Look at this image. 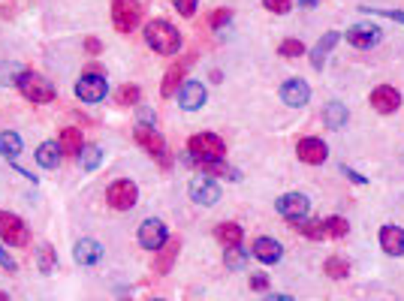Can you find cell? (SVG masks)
I'll use <instances>...</instances> for the list:
<instances>
[{
  "label": "cell",
  "mask_w": 404,
  "mask_h": 301,
  "mask_svg": "<svg viewBox=\"0 0 404 301\" xmlns=\"http://www.w3.org/2000/svg\"><path fill=\"white\" fill-rule=\"evenodd\" d=\"M145 43L154 48L157 55H175L178 48H181V37H178V30L172 28L169 21H148L145 24Z\"/></svg>",
  "instance_id": "cell-1"
},
{
  "label": "cell",
  "mask_w": 404,
  "mask_h": 301,
  "mask_svg": "<svg viewBox=\"0 0 404 301\" xmlns=\"http://www.w3.org/2000/svg\"><path fill=\"white\" fill-rule=\"evenodd\" d=\"M187 150H191V157L200 163H220L227 154V145H224V139L214 136V133H200V136L191 139Z\"/></svg>",
  "instance_id": "cell-2"
},
{
  "label": "cell",
  "mask_w": 404,
  "mask_h": 301,
  "mask_svg": "<svg viewBox=\"0 0 404 301\" xmlns=\"http://www.w3.org/2000/svg\"><path fill=\"white\" fill-rule=\"evenodd\" d=\"M142 19L139 0H112V24L118 33H130Z\"/></svg>",
  "instance_id": "cell-3"
},
{
  "label": "cell",
  "mask_w": 404,
  "mask_h": 301,
  "mask_svg": "<svg viewBox=\"0 0 404 301\" xmlns=\"http://www.w3.org/2000/svg\"><path fill=\"white\" fill-rule=\"evenodd\" d=\"M19 88L30 103H52L55 99V85L48 79H43V75H37V72H24Z\"/></svg>",
  "instance_id": "cell-4"
},
{
  "label": "cell",
  "mask_w": 404,
  "mask_h": 301,
  "mask_svg": "<svg viewBox=\"0 0 404 301\" xmlns=\"http://www.w3.org/2000/svg\"><path fill=\"white\" fill-rule=\"evenodd\" d=\"M0 241H10L12 247H24L30 241V232L24 226L21 217H15L10 211H0Z\"/></svg>",
  "instance_id": "cell-5"
},
{
  "label": "cell",
  "mask_w": 404,
  "mask_h": 301,
  "mask_svg": "<svg viewBox=\"0 0 404 301\" xmlns=\"http://www.w3.org/2000/svg\"><path fill=\"white\" fill-rule=\"evenodd\" d=\"M106 199H109V205L118 208V211H130L139 199V190L133 181H115L112 187L106 190Z\"/></svg>",
  "instance_id": "cell-6"
},
{
  "label": "cell",
  "mask_w": 404,
  "mask_h": 301,
  "mask_svg": "<svg viewBox=\"0 0 404 301\" xmlns=\"http://www.w3.org/2000/svg\"><path fill=\"white\" fill-rule=\"evenodd\" d=\"M191 199H193L196 205H205V208L218 205V199H220V184L211 181V178H205V175H196V178L191 181Z\"/></svg>",
  "instance_id": "cell-7"
},
{
  "label": "cell",
  "mask_w": 404,
  "mask_h": 301,
  "mask_svg": "<svg viewBox=\"0 0 404 301\" xmlns=\"http://www.w3.org/2000/svg\"><path fill=\"white\" fill-rule=\"evenodd\" d=\"M106 90H109V85H106L103 75H81L76 81V97L81 103H100L106 97Z\"/></svg>",
  "instance_id": "cell-8"
},
{
  "label": "cell",
  "mask_w": 404,
  "mask_h": 301,
  "mask_svg": "<svg viewBox=\"0 0 404 301\" xmlns=\"http://www.w3.org/2000/svg\"><path fill=\"white\" fill-rule=\"evenodd\" d=\"M308 211H311V202L302 193H284L278 199V214L287 217V220H302V217H308Z\"/></svg>",
  "instance_id": "cell-9"
},
{
  "label": "cell",
  "mask_w": 404,
  "mask_h": 301,
  "mask_svg": "<svg viewBox=\"0 0 404 301\" xmlns=\"http://www.w3.org/2000/svg\"><path fill=\"white\" fill-rule=\"evenodd\" d=\"M139 244H142L145 250H160L163 244H166V226H163L160 220H145L142 226H139Z\"/></svg>",
  "instance_id": "cell-10"
},
{
  "label": "cell",
  "mask_w": 404,
  "mask_h": 301,
  "mask_svg": "<svg viewBox=\"0 0 404 301\" xmlns=\"http://www.w3.org/2000/svg\"><path fill=\"white\" fill-rule=\"evenodd\" d=\"M133 139H136V145H139V148H145L148 154H154V157H160V154H163V148H166V145H163V136L151 127V124H136Z\"/></svg>",
  "instance_id": "cell-11"
},
{
  "label": "cell",
  "mask_w": 404,
  "mask_h": 301,
  "mask_svg": "<svg viewBox=\"0 0 404 301\" xmlns=\"http://www.w3.org/2000/svg\"><path fill=\"white\" fill-rule=\"evenodd\" d=\"M296 154H299V160H302V163H308V166H320V163H326L329 148H326L320 139H302L299 145H296Z\"/></svg>",
  "instance_id": "cell-12"
},
{
  "label": "cell",
  "mask_w": 404,
  "mask_h": 301,
  "mask_svg": "<svg viewBox=\"0 0 404 301\" xmlns=\"http://www.w3.org/2000/svg\"><path fill=\"white\" fill-rule=\"evenodd\" d=\"M178 103L184 112H196V108L205 106V88L202 81H184L178 90Z\"/></svg>",
  "instance_id": "cell-13"
},
{
  "label": "cell",
  "mask_w": 404,
  "mask_h": 301,
  "mask_svg": "<svg viewBox=\"0 0 404 301\" xmlns=\"http://www.w3.org/2000/svg\"><path fill=\"white\" fill-rule=\"evenodd\" d=\"M371 106H374L381 115H389V112H395V108L401 106V94L395 88H389V85H381V88L371 90Z\"/></svg>",
  "instance_id": "cell-14"
},
{
  "label": "cell",
  "mask_w": 404,
  "mask_h": 301,
  "mask_svg": "<svg viewBox=\"0 0 404 301\" xmlns=\"http://www.w3.org/2000/svg\"><path fill=\"white\" fill-rule=\"evenodd\" d=\"M281 99L287 106H293V108H302L311 99V88L305 85L302 79H290V81H284L281 85Z\"/></svg>",
  "instance_id": "cell-15"
},
{
  "label": "cell",
  "mask_w": 404,
  "mask_h": 301,
  "mask_svg": "<svg viewBox=\"0 0 404 301\" xmlns=\"http://www.w3.org/2000/svg\"><path fill=\"white\" fill-rule=\"evenodd\" d=\"M347 43L356 46V48H371L381 43V28H374V24H353L347 30Z\"/></svg>",
  "instance_id": "cell-16"
},
{
  "label": "cell",
  "mask_w": 404,
  "mask_h": 301,
  "mask_svg": "<svg viewBox=\"0 0 404 301\" xmlns=\"http://www.w3.org/2000/svg\"><path fill=\"white\" fill-rule=\"evenodd\" d=\"M73 256H76L79 265H97L103 259V247H100V241H94V238H81V241H76Z\"/></svg>",
  "instance_id": "cell-17"
},
{
  "label": "cell",
  "mask_w": 404,
  "mask_h": 301,
  "mask_svg": "<svg viewBox=\"0 0 404 301\" xmlns=\"http://www.w3.org/2000/svg\"><path fill=\"white\" fill-rule=\"evenodd\" d=\"M381 247L389 256H404V229H398V226H383L381 229Z\"/></svg>",
  "instance_id": "cell-18"
},
{
  "label": "cell",
  "mask_w": 404,
  "mask_h": 301,
  "mask_svg": "<svg viewBox=\"0 0 404 301\" xmlns=\"http://www.w3.org/2000/svg\"><path fill=\"white\" fill-rule=\"evenodd\" d=\"M253 256H257L260 262H266V265H275L278 259L284 256V250H281V244H278L275 238H257L253 241Z\"/></svg>",
  "instance_id": "cell-19"
},
{
  "label": "cell",
  "mask_w": 404,
  "mask_h": 301,
  "mask_svg": "<svg viewBox=\"0 0 404 301\" xmlns=\"http://www.w3.org/2000/svg\"><path fill=\"white\" fill-rule=\"evenodd\" d=\"M37 163L43 166V169H55V166L61 163V145H57V142H43V145L37 148Z\"/></svg>",
  "instance_id": "cell-20"
},
{
  "label": "cell",
  "mask_w": 404,
  "mask_h": 301,
  "mask_svg": "<svg viewBox=\"0 0 404 301\" xmlns=\"http://www.w3.org/2000/svg\"><path fill=\"white\" fill-rule=\"evenodd\" d=\"M214 238H218L224 247H238L242 244V226L238 223H220L218 229H214Z\"/></svg>",
  "instance_id": "cell-21"
},
{
  "label": "cell",
  "mask_w": 404,
  "mask_h": 301,
  "mask_svg": "<svg viewBox=\"0 0 404 301\" xmlns=\"http://www.w3.org/2000/svg\"><path fill=\"white\" fill-rule=\"evenodd\" d=\"M191 61H193V57H184V61H181L178 66H172V70L166 72V79H163V97H172V94H175V88H178V81L181 79H184V72H187V66H191Z\"/></svg>",
  "instance_id": "cell-22"
},
{
  "label": "cell",
  "mask_w": 404,
  "mask_h": 301,
  "mask_svg": "<svg viewBox=\"0 0 404 301\" xmlns=\"http://www.w3.org/2000/svg\"><path fill=\"white\" fill-rule=\"evenodd\" d=\"M338 43V33L335 30H329L323 39H320V43L314 46V52H311V64H314V70H320V66H323V61H326V55L332 52V46Z\"/></svg>",
  "instance_id": "cell-23"
},
{
  "label": "cell",
  "mask_w": 404,
  "mask_h": 301,
  "mask_svg": "<svg viewBox=\"0 0 404 301\" xmlns=\"http://www.w3.org/2000/svg\"><path fill=\"white\" fill-rule=\"evenodd\" d=\"M323 121H326L332 130L347 127V106H341V103H329V106L323 108Z\"/></svg>",
  "instance_id": "cell-24"
},
{
  "label": "cell",
  "mask_w": 404,
  "mask_h": 301,
  "mask_svg": "<svg viewBox=\"0 0 404 301\" xmlns=\"http://www.w3.org/2000/svg\"><path fill=\"white\" fill-rule=\"evenodd\" d=\"M0 154L6 157V160H15V157L21 154V136L19 133H0Z\"/></svg>",
  "instance_id": "cell-25"
},
{
  "label": "cell",
  "mask_w": 404,
  "mask_h": 301,
  "mask_svg": "<svg viewBox=\"0 0 404 301\" xmlns=\"http://www.w3.org/2000/svg\"><path fill=\"white\" fill-rule=\"evenodd\" d=\"M103 163V150L97 148V145H81V150H79V166L85 172H94L97 166Z\"/></svg>",
  "instance_id": "cell-26"
},
{
  "label": "cell",
  "mask_w": 404,
  "mask_h": 301,
  "mask_svg": "<svg viewBox=\"0 0 404 301\" xmlns=\"http://www.w3.org/2000/svg\"><path fill=\"white\" fill-rule=\"evenodd\" d=\"M293 229H299L308 238H326V220H293Z\"/></svg>",
  "instance_id": "cell-27"
},
{
  "label": "cell",
  "mask_w": 404,
  "mask_h": 301,
  "mask_svg": "<svg viewBox=\"0 0 404 301\" xmlns=\"http://www.w3.org/2000/svg\"><path fill=\"white\" fill-rule=\"evenodd\" d=\"M57 145H61V150H81V130L79 127H67V130H61V136H57Z\"/></svg>",
  "instance_id": "cell-28"
},
{
  "label": "cell",
  "mask_w": 404,
  "mask_h": 301,
  "mask_svg": "<svg viewBox=\"0 0 404 301\" xmlns=\"http://www.w3.org/2000/svg\"><path fill=\"white\" fill-rule=\"evenodd\" d=\"M37 262H39V271H43V274H52V271H55L57 256H55L52 244H39V247H37Z\"/></svg>",
  "instance_id": "cell-29"
},
{
  "label": "cell",
  "mask_w": 404,
  "mask_h": 301,
  "mask_svg": "<svg viewBox=\"0 0 404 301\" xmlns=\"http://www.w3.org/2000/svg\"><path fill=\"white\" fill-rule=\"evenodd\" d=\"M21 66L19 64H10V61H3L0 64V88H6V85H19L21 81Z\"/></svg>",
  "instance_id": "cell-30"
},
{
  "label": "cell",
  "mask_w": 404,
  "mask_h": 301,
  "mask_svg": "<svg viewBox=\"0 0 404 301\" xmlns=\"http://www.w3.org/2000/svg\"><path fill=\"white\" fill-rule=\"evenodd\" d=\"M163 247H166V250H163L160 259H157V274H166V271L172 269V259L178 256V238L166 241V244H163Z\"/></svg>",
  "instance_id": "cell-31"
},
{
  "label": "cell",
  "mask_w": 404,
  "mask_h": 301,
  "mask_svg": "<svg viewBox=\"0 0 404 301\" xmlns=\"http://www.w3.org/2000/svg\"><path fill=\"white\" fill-rule=\"evenodd\" d=\"M323 271L329 274V278H347L350 274V262H344V259H338V256H332V259H326L323 262Z\"/></svg>",
  "instance_id": "cell-32"
},
{
  "label": "cell",
  "mask_w": 404,
  "mask_h": 301,
  "mask_svg": "<svg viewBox=\"0 0 404 301\" xmlns=\"http://www.w3.org/2000/svg\"><path fill=\"white\" fill-rule=\"evenodd\" d=\"M347 220H344V217H329L326 220V235H332V238H344L347 235Z\"/></svg>",
  "instance_id": "cell-33"
},
{
  "label": "cell",
  "mask_w": 404,
  "mask_h": 301,
  "mask_svg": "<svg viewBox=\"0 0 404 301\" xmlns=\"http://www.w3.org/2000/svg\"><path fill=\"white\" fill-rule=\"evenodd\" d=\"M278 55H284V57H299V55H305L302 39H284L281 48H278Z\"/></svg>",
  "instance_id": "cell-34"
},
{
  "label": "cell",
  "mask_w": 404,
  "mask_h": 301,
  "mask_svg": "<svg viewBox=\"0 0 404 301\" xmlns=\"http://www.w3.org/2000/svg\"><path fill=\"white\" fill-rule=\"evenodd\" d=\"M118 103H124V106H136V103H139V88H136V85H124V88L118 90Z\"/></svg>",
  "instance_id": "cell-35"
},
{
  "label": "cell",
  "mask_w": 404,
  "mask_h": 301,
  "mask_svg": "<svg viewBox=\"0 0 404 301\" xmlns=\"http://www.w3.org/2000/svg\"><path fill=\"white\" fill-rule=\"evenodd\" d=\"M227 269H244V253H242V250H238V247H227Z\"/></svg>",
  "instance_id": "cell-36"
},
{
  "label": "cell",
  "mask_w": 404,
  "mask_h": 301,
  "mask_svg": "<svg viewBox=\"0 0 404 301\" xmlns=\"http://www.w3.org/2000/svg\"><path fill=\"white\" fill-rule=\"evenodd\" d=\"M262 6H266L269 12H278V15H284V12H290L293 0H262Z\"/></svg>",
  "instance_id": "cell-37"
},
{
  "label": "cell",
  "mask_w": 404,
  "mask_h": 301,
  "mask_svg": "<svg viewBox=\"0 0 404 301\" xmlns=\"http://www.w3.org/2000/svg\"><path fill=\"white\" fill-rule=\"evenodd\" d=\"M175 10H178L181 15H187V19H191L193 10H196V0H175Z\"/></svg>",
  "instance_id": "cell-38"
},
{
  "label": "cell",
  "mask_w": 404,
  "mask_h": 301,
  "mask_svg": "<svg viewBox=\"0 0 404 301\" xmlns=\"http://www.w3.org/2000/svg\"><path fill=\"white\" fill-rule=\"evenodd\" d=\"M365 12H374V15H386V19H395V21H404V12H395V10H371V6H362Z\"/></svg>",
  "instance_id": "cell-39"
},
{
  "label": "cell",
  "mask_w": 404,
  "mask_h": 301,
  "mask_svg": "<svg viewBox=\"0 0 404 301\" xmlns=\"http://www.w3.org/2000/svg\"><path fill=\"white\" fill-rule=\"evenodd\" d=\"M229 19H233V12H229V10H218L211 15V28H220V24H227Z\"/></svg>",
  "instance_id": "cell-40"
},
{
  "label": "cell",
  "mask_w": 404,
  "mask_h": 301,
  "mask_svg": "<svg viewBox=\"0 0 404 301\" xmlns=\"http://www.w3.org/2000/svg\"><path fill=\"white\" fill-rule=\"evenodd\" d=\"M0 265H3V269H6V271H15V262H12V259H10V253H6V250H3V247H0Z\"/></svg>",
  "instance_id": "cell-41"
},
{
  "label": "cell",
  "mask_w": 404,
  "mask_h": 301,
  "mask_svg": "<svg viewBox=\"0 0 404 301\" xmlns=\"http://www.w3.org/2000/svg\"><path fill=\"white\" fill-rule=\"evenodd\" d=\"M251 287H253V289H266V287H269L266 274H253V278H251Z\"/></svg>",
  "instance_id": "cell-42"
},
{
  "label": "cell",
  "mask_w": 404,
  "mask_h": 301,
  "mask_svg": "<svg viewBox=\"0 0 404 301\" xmlns=\"http://www.w3.org/2000/svg\"><path fill=\"white\" fill-rule=\"evenodd\" d=\"M344 175H347L350 181H356V184H365V178H362L359 172H353V169H347V166H344Z\"/></svg>",
  "instance_id": "cell-43"
},
{
  "label": "cell",
  "mask_w": 404,
  "mask_h": 301,
  "mask_svg": "<svg viewBox=\"0 0 404 301\" xmlns=\"http://www.w3.org/2000/svg\"><path fill=\"white\" fill-rule=\"evenodd\" d=\"M85 48H88L90 55H100V43H97V39H88V43H85Z\"/></svg>",
  "instance_id": "cell-44"
},
{
  "label": "cell",
  "mask_w": 404,
  "mask_h": 301,
  "mask_svg": "<svg viewBox=\"0 0 404 301\" xmlns=\"http://www.w3.org/2000/svg\"><path fill=\"white\" fill-rule=\"evenodd\" d=\"M262 301H293V298L290 295H266Z\"/></svg>",
  "instance_id": "cell-45"
},
{
  "label": "cell",
  "mask_w": 404,
  "mask_h": 301,
  "mask_svg": "<svg viewBox=\"0 0 404 301\" xmlns=\"http://www.w3.org/2000/svg\"><path fill=\"white\" fill-rule=\"evenodd\" d=\"M299 3H302V6H317L320 0H299Z\"/></svg>",
  "instance_id": "cell-46"
},
{
  "label": "cell",
  "mask_w": 404,
  "mask_h": 301,
  "mask_svg": "<svg viewBox=\"0 0 404 301\" xmlns=\"http://www.w3.org/2000/svg\"><path fill=\"white\" fill-rule=\"evenodd\" d=\"M0 301H10V295H6V292H0Z\"/></svg>",
  "instance_id": "cell-47"
},
{
  "label": "cell",
  "mask_w": 404,
  "mask_h": 301,
  "mask_svg": "<svg viewBox=\"0 0 404 301\" xmlns=\"http://www.w3.org/2000/svg\"><path fill=\"white\" fill-rule=\"evenodd\" d=\"M151 301H163V298H151Z\"/></svg>",
  "instance_id": "cell-48"
}]
</instances>
